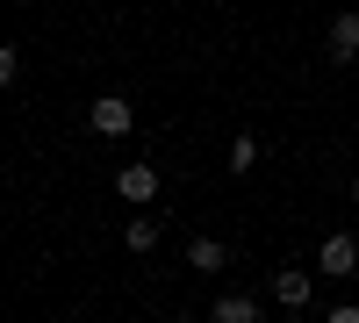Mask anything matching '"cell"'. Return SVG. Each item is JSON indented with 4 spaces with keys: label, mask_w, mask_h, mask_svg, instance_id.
Here are the masks:
<instances>
[{
    "label": "cell",
    "mask_w": 359,
    "mask_h": 323,
    "mask_svg": "<svg viewBox=\"0 0 359 323\" xmlns=\"http://www.w3.org/2000/svg\"><path fill=\"white\" fill-rule=\"evenodd\" d=\"M352 273H359V238H352V230L323 238V252H316V280H352Z\"/></svg>",
    "instance_id": "obj_1"
},
{
    "label": "cell",
    "mask_w": 359,
    "mask_h": 323,
    "mask_svg": "<svg viewBox=\"0 0 359 323\" xmlns=\"http://www.w3.org/2000/svg\"><path fill=\"white\" fill-rule=\"evenodd\" d=\"M130 123H137V108H130L123 94H101V101H86V130H94V137H130Z\"/></svg>",
    "instance_id": "obj_2"
},
{
    "label": "cell",
    "mask_w": 359,
    "mask_h": 323,
    "mask_svg": "<svg viewBox=\"0 0 359 323\" xmlns=\"http://www.w3.org/2000/svg\"><path fill=\"white\" fill-rule=\"evenodd\" d=\"M323 57H331V65H352V57H359V8H338L331 15V29H323Z\"/></svg>",
    "instance_id": "obj_3"
},
{
    "label": "cell",
    "mask_w": 359,
    "mask_h": 323,
    "mask_svg": "<svg viewBox=\"0 0 359 323\" xmlns=\"http://www.w3.org/2000/svg\"><path fill=\"white\" fill-rule=\"evenodd\" d=\"M115 194H123V201H137V209H144V201H158V165H151V158L123 165V172H115Z\"/></svg>",
    "instance_id": "obj_4"
},
{
    "label": "cell",
    "mask_w": 359,
    "mask_h": 323,
    "mask_svg": "<svg viewBox=\"0 0 359 323\" xmlns=\"http://www.w3.org/2000/svg\"><path fill=\"white\" fill-rule=\"evenodd\" d=\"M309 295H316L309 266H280V273H273V302H280V309H309Z\"/></svg>",
    "instance_id": "obj_5"
},
{
    "label": "cell",
    "mask_w": 359,
    "mask_h": 323,
    "mask_svg": "<svg viewBox=\"0 0 359 323\" xmlns=\"http://www.w3.org/2000/svg\"><path fill=\"white\" fill-rule=\"evenodd\" d=\"M187 266H194V273H223V266H230V245H223V238H194V245H187Z\"/></svg>",
    "instance_id": "obj_6"
},
{
    "label": "cell",
    "mask_w": 359,
    "mask_h": 323,
    "mask_svg": "<svg viewBox=\"0 0 359 323\" xmlns=\"http://www.w3.org/2000/svg\"><path fill=\"white\" fill-rule=\"evenodd\" d=\"M208 316H216V323H259V302H252V295H216Z\"/></svg>",
    "instance_id": "obj_7"
},
{
    "label": "cell",
    "mask_w": 359,
    "mask_h": 323,
    "mask_svg": "<svg viewBox=\"0 0 359 323\" xmlns=\"http://www.w3.org/2000/svg\"><path fill=\"white\" fill-rule=\"evenodd\" d=\"M223 165L237 172V180H245V172L259 165V137H252V130H245V137H230V158H223Z\"/></svg>",
    "instance_id": "obj_8"
},
{
    "label": "cell",
    "mask_w": 359,
    "mask_h": 323,
    "mask_svg": "<svg viewBox=\"0 0 359 323\" xmlns=\"http://www.w3.org/2000/svg\"><path fill=\"white\" fill-rule=\"evenodd\" d=\"M123 245H130V252H151V245H158V216H130V223H123Z\"/></svg>",
    "instance_id": "obj_9"
},
{
    "label": "cell",
    "mask_w": 359,
    "mask_h": 323,
    "mask_svg": "<svg viewBox=\"0 0 359 323\" xmlns=\"http://www.w3.org/2000/svg\"><path fill=\"white\" fill-rule=\"evenodd\" d=\"M323 316H331V323H359V302H331Z\"/></svg>",
    "instance_id": "obj_10"
},
{
    "label": "cell",
    "mask_w": 359,
    "mask_h": 323,
    "mask_svg": "<svg viewBox=\"0 0 359 323\" xmlns=\"http://www.w3.org/2000/svg\"><path fill=\"white\" fill-rule=\"evenodd\" d=\"M15 79V43H0V86Z\"/></svg>",
    "instance_id": "obj_11"
},
{
    "label": "cell",
    "mask_w": 359,
    "mask_h": 323,
    "mask_svg": "<svg viewBox=\"0 0 359 323\" xmlns=\"http://www.w3.org/2000/svg\"><path fill=\"white\" fill-rule=\"evenodd\" d=\"M352 209H359V180H352Z\"/></svg>",
    "instance_id": "obj_12"
}]
</instances>
